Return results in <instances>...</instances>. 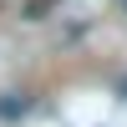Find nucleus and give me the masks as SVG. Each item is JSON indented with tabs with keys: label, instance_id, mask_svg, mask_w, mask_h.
<instances>
[{
	"label": "nucleus",
	"instance_id": "obj_1",
	"mask_svg": "<svg viewBox=\"0 0 127 127\" xmlns=\"http://www.w3.org/2000/svg\"><path fill=\"white\" fill-rule=\"evenodd\" d=\"M20 112H31V97H20V92H5V102H0V117H20Z\"/></svg>",
	"mask_w": 127,
	"mask_h": 127
},
{
	"label": "nucleus",
	"instance_id": "obj_2",
	"mask_svg": "<svg viewBox=\"0 0 127 127\" xmlns=\"http://www.w3.org/2000/svg\"><path fill=\"white\" fill-rule=\"evenodd\" d=\"M51 5H56V0H31V5H26V15H31V20H41Z\"/></svg>",
	"mask_w": 127,
	"mask_h": 127
},
{
	"label": "nucleus",
	"instance_id": "obj_3",
	"mask_svg": "<svg viewBox=\"0 0 127 127\" xmlns=\"http://www.w3.org/2000/svg\"><path fill=\"white\" fill-rule=\"evenodd\" d=\"M117 92H122V102H127V81H122V87H117Z\"/></svg>",
	"mask_w": 127,
	"mask_h": 127
}]
</instances>
